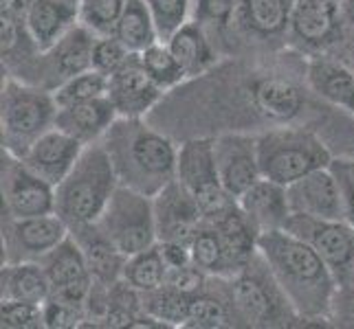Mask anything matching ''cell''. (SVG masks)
Segmentation results:
<instances>
[{"label": "cell", "mask_w": 354, "mask_h": 329, "mask_svg": "<svg viewBox=\"0 0 354 329\" xmlns=\"http://www.w3.org/2000/svg\"><path fill=\"white\" fill-rule=\"evenodd\" d=\"M258 252L301 321H333L339 283L308 241L286 228L266 230L258 237Z\"/></svg>", "instance_id": "cell-1"}, {"label": "cell", "mask_w": 354, "mask_h": 329, "mask_svg": "<svg viewBox=\"0 0 354 329\" xmlns=\"http://www.w3.org/2000/svg\"><path fill=\"white\" fill-rule=\"evenodd\" d=\"M102 143L113 161L119 185L154 198L176 180L178 145L143 119L119 117Z\"/></svg>", "instance_id": "cell-2"}, {"label": "cell", "mask_w": 354, "mask_h": 329, "mask_svg": "<svg viewBox=\"0 0 354 329\" xmlns=\"http://www.w3.org/2000/svg\"><path fill=\"white\" fill-rule=\"evenodd\" d=\"M117 187L119 178L104 143H91L68 176L55 187V213L68 228L95 224Z\"/></svg>", "instance_id": "cell-3"}, {"label": "cell", "mask_w": 354, "mask_h": 329, "mask_svg": "<svg viewBox=\"0 0 354 329\" xmlns=\"http://www.w3.org/2000/svg\"><path fill=\"white\" fill-rule=\"evenodd\" d=\"M258 158L262 178L288 187L315 169L330 167L335 156L310 126H273L258 132Z\"/></svg>", "instance_id": "cell-4"}, {"label": "cell", "mask_w": 354, "mask_h": 329, "mask_svg": "<svg viewBox=\"0 0 354 329\" xmlns=\"http://www.w3.org/2000/svg\"><path fill=\"white\" fill-rule=\"evenodd\" d=\"M57 103L53 90L9 75L0 97L3 152L22 158L44 132L55 128Z\"/></svg>", "instance_id": "cell-5"}, {"label": "cell", "mask_w": 354, "mask_h": 329, "mask_svg": "<svg viewBox=\"0 0 354 329\" xmlns=\"http://www.w3.org/2000/svg\"><path fill=\"white\" fill-rule=\"evenodd\" d=\"M218 281L231 303L236 321H242L244 325L279 327L290 325L292 321H301L284 297V292L279 290L260 252L242 272L227 279L218 277Z\"/></svg>", "instance_id": "cell-6"}, {"label": "cell", "mask_w": 354, "mask_h": 329, "mask_svg": "<svg viewBox=\"0 0 354 329\" xmlns=\"http://www.w3.org/2000/svg\"><path fill=\"white\" fill-rule=\"evenodd\" d=\"M95 224L126 257H132L158 241L154 198L126 185L115 189Z\"/></svg>", "instance_id": "cell-7"}, {"label": "cell", "mask_w": 354, "mask_h": 329, "mask_svg": "<svg viewBox=\"0 0 354 329\" xmlns=\"http://www.w3.org/2000/svg\"><path fill=\"white\" fill-rule=\"evenodd\" d=\"M176 180L198 202L205 219L216 217L236 202L218 176L214 137H192L178 145Z\"/></svg>", "instance_id": "cell-8"}, {"label": "cell", "mask_w": 354, "mask_h": 329, "mask_svg": "<svg viewBox=\"0 0 354 329\" xmlns=\"http://www.w3.org/2000/svg\"><path fill=\"white\" fill-rule=\"evenodd\" d=\"M288 233L301 237L319 252L333 270L339 290L354 281V228L346 219H319L292 213L284 226Z\"/></svg>", "instance_id": "cell-9"}, {"label": "cell", "mask_w": 354, "mask_h": 329, "mask_svg": "<svg viewBox=\"0 0 354 329\" xmlns=\"http://www.w3.org/2000/svg\"><path fill=\"white\" fill-rule=\"evenodd\" d=\"M68 235L71 228L57 213L35 217L7 215L3 222L5 261H40Z\"/></svg>", "instance_id": "cell-10"}, {"label": "cell", "mask_w": 354, "mask_h": 329, "mask_svg": "<svg viewBox=\"0 0 354 329\" xmlns=\"http://www.w3.org/2000/svg\"><path fill=\"white\" fill-rule=\"evenodd\" d=\"M216 167L231 198H240L262 178L258 158V134L247 130H225L214 137Z\"/></svg>", "instance_id": "cell-11"}, {"label": "cell", "mask_w": 354, "mask_h": 329, "mask_svg": "<svg viewBox=\"0 0 354 329\" xmlns=\"http://www.w3.org/2000/svg\"><path fill=\"white\" fill-rule=\"evenodd\" d=\"M3 202L9 217H35L55 213V187L3 152Z\"/></svg>", "instance_id": "cell-12"}, {"label": "cell", "mask_w": 354, "mask_h": 329, "mask_svg": "<svg viewBox=\"0 0 354 329\" xmlns=\"http://www.w3.org/2000/svg\"><path fill=\"white\" fill-rule=\"evenodd\" d=\"M40 266L51 283V297L75 303V306H86L95 279L75 237L68 235L62 243H57L40 259Z\"/></svg>", "instance_id": "cell-13"}, {"label": "cell", "mask_w": 354, "mask_h": 329, "mask_svg": "<svg viewBox=\"0 0 354 329\" xmlns=\"http://www.w3.org/2000/svg\"><path fill=\"white\" fill-rule=\"evenodd\" d=\"M251 103L255 117L271 126L297 123L306 108V90L288 75L266 72L251 79Z\"/></svg>", "instance_id": "cell-14"}, {"label": "cell", "mask_w": 354, "mask_h": 329, "mask_svg": "<svg viewBox=\"0 0 354 329\" xmlns=\"http://www.w3.org/2000/svg\"><path fill=\"white\" fill-rule=\"evenodd\" d=\"M288 31L292 40L317 51H330L346 35L341 0H299L292 7Z\"/></svg>", "instance_id": "cell-15"}, {"label": "cell", "mask_w": 354, "mask_h": 329, "mask_svg": "<svg viewBox=\"0 0 354 329\" xmlns=\"http://www.w3.org/2000/svg\"><path fill=\"white\" fill-rule=\"evenodd\" d=\"M306 88L317 99L354 117V70L344 57L330 51L308 55L304 66Z\"/></svg>", "instance_id": "cell-16"}, {"label": "cell", "mask_w": 354, "mask_h": 329, "mask_svg": "<svg viewBox=\"0 0 354 329\" xmlns=\"http://www.w3.org/2000/svg\"><path fill=\"white\" fill-rule=\"evenodd\" d=\"M290 211L319 219H346L344 189L333 165L315 169L286 187Z\"/></svg>", "instance_id": "cell-17"}, {"label": "cell", "mask_w": 354, "mask_h": 329, "mask_svg": "<svg viewBox=\"0 0 354 329\" xmlns=\"http://www.w3.org/2000/svg\"><path fill=\"white\" fill-rule=\"evenodd\" d=\"M163 94L165 90L141 66L137 53H132L128 62L108 77V99L113 101L119 117H148L154 106L163 99Z\"/></svg>", "instance_id": "cell-18"}, {"label": "cell", "mask_w": 354, "mask_h": 329, "mask_svg": "<svg viewBox=\"0 0 354 329\" xmlns=\"http://www.w3.org/2000/svg\"><path fill=\"white\" fill-rule=\"evenodd\" d=\"M154 213L158 241H178L189 246L194 233L205 222L198 202L178 180L169 182L154 196Z\"/></svg>", "instance_id": "cell-19"}, {"label": "cell", "mask_w": 354, "mask_h": 329, "mask_svg": "<svg viewBox=\"0 0 354 329\" xmlns=\"http://www.w3.org/2000/svg\"><path fill=\"white\" fill-rule=\"evenodd\" d=\"M84 148H86V145L80 143L77 139H73L64 130L51 128L24 152L22 163L27 165L33 174H38L42 180L57 187L59 182L68 176L71 169L75 167Z\"/></svg>", "instance_id": "cell-20"}, {"label": "cell", "mask_w": 354, "mask_h": 329, "mask_svg": "<svg viewBox=\"0 0 354 329\" xmlns=\"http://www.w3.org/2000/svg\"><path fill=\"white\" fill-rule=\"evenodd\" d=\"M95 40L97 35L77 22L48 51L40 53V64H44V72L53 79V90L64 79L93 68Z\"/></svg>", "instance_id": "cell-21"}, {"label": "cell", "mask_w": 354, "mask_h": 329, "mask_svg": "<svg viewBox=\"0 0 354 329\" xmlns=\"http://www.w3.org/2000/svg\"><path fill=\"white\" fill-rule=\"evenodd\" d=\"M238 206L258 233L284 228L288 217L292 215L286 187L268 178H260L244 191L238 198Z\"/></svg>", "instance_id": "cell-22"}, {"label": "cell", "mask_w": 354, "mask_h": 329, "mask_svg": "<svg viewBox=\"0 0 354 329\" xmlns=\"http://www.w3.org/2000/svg\"><path fill=\"white\" fill-rule=\"evenodd\" d=\"M80 22V0H33L24 27L40 53Z\"/></svg>", "instance_id": "cell-23"}, {"label": "cell", "mask_w": 354, "mask_h": 329, "mask_svg": "<svg viewBox=\"0 0 354 329\" xmlns=\"http://www.w3.org/2000/svg\"><path fill=\"white\" fill-rule=\"evenodd\" d=\"M119 119L113 101L106 97L97 99L57 108L55 128L64 130L73 139H77L84 145H91L104 139V134L111 130V126Z\"/></svg>", "instance_id": "cell-24"}, {"label": "cell", "mask_w": 354, "mask_h": 329, "mask_svg": "<svg viewBox=\"0 0 354 329\" xmlns=\"http://www.w3.org/2000/svg\"><path fill=\"white\" fill-rule=\"evenodd\" d=\"M71 235L77 239L95 283L115 286L117 281L124 279V268L128 257L102 233L100 226L97 224L73 226Z\"/></svg>", "instance_id": "cell-25"}, {"label": "cell", "mask_w": 354, "mask_h": 329, "mask_svg": "<svg viewBox=\"0 0 354 329\" xmlns=\"http://www.w3.org/2000/svg\"><path fill=\"white\" fill-rule=\"evenodd\" d=\"M187 79H198L216 66V51L198 20H187L165 40Z\"/></svg>", "instance_id": "cell-26"}, {"label": "cell", "mask_w": 354, "mask_h": 329, "mask_svg": "<svg viewBox=\"0 0 354 329\" xmlns=\"http://www.w3.org/2000/svg\"><path fill=\"white\" fill-rule=\"evenodd\" d=\"M48 297H51V283L40 261H3L0 299L44 306Z\"/></svg>", "instance_id": "cell-27"}, {"label": "cell", "mask_w": 354, "mask_h": 329, "mask_svg": "<svg viewBox=\"0 0 354 329\" xmlns=\"http://www.w3.org/2000/svg\"><path fill=\"white\" fill-rule=\"evenodd\" d=\"M290 9L284 0H240L231 22L249 35L275 38L288 29Z\"/></svg>", "instance_id": "cell-28"}, {"label": "cell", "mask_w": 354, "mask_h": 329, "mask_svg": "<svg viewBox=\"0 0 354 329\" xmlns=\"http://www.w3.org/2000/svg\"><path fill=\"white\" fill-rule=\"evenodd\" d=\"M189 255H192L194 266H198L201 270L212 279L214 277L227 279V277L238 275L221 233H218L209 219H205L201 228L194 233L189 241Z\"/></svg>", "instance_id": "cell-29"}, {"label": "cell", "mask_w": 354, "mask_h": 329, "mask_svg": "<svg viewBox=\"0 0 354 329\" xmlns=\"http://www.w3.org/2000/svg\"><path fill=\"white\" fill-rule=\"evenodd\" d=\"M115 38L130 53H143L145 48L161 40L148 0H126L124 14L115 29Z\"/></svg>", "instance_id": "cell-30"}, {"label": "cell", "mask_w": 354, "mask_h": 329, "mask_svg": "<svg viewBox=\"0 0 354 329\" xmlns=\"http://www.w3.org/2000/svg\"><path fill=\"white\" fill-rule=\"evenodd\" d=\"M231 325H238V321H236L234 310H231L229 299L225 297L223 286L218 288V292L207 290V286H205L203 290L189 295L185 327L221 329V327H231Z\"/></svg>", "instance_id": "cell-31"}, {"label": "cell", "mask_w": 354, "mask_h": 329, "mask_svg": "<svg viewBox=\"0 0 354 329\" xmlns=\"http://www.w3.org/2000/svg\"><path fill=\"white\" fill-rule=\"evenodd\" d=\"M167 270V261L156 241L154 246L128 257L124 268V281L137 292H141V295H148V292H154L165 286Z\"/></svg>", "instance_id": "cell-32"}, {"label": "cell", "mask_w": 354, "mask_h": 329, "mask_svg": "<svg viewBox=\"0 0 354 329\" xmlns=\"http://www.w3.org/2000/svg\"><path fill=\"white\" fill-rule=\"evenodd\" d=\"M187 306L189 295L183 290H176L172 286H163L154 292L143 295V310L154 321H158L163 327H185L187 321Z\"/></svg>", "instance_id": "cell-33"}, {"label": "cell", "mask_w": 354, "mask_h": 329, "mask_svg": "<svg viewBox=\"0 0 354 329\" xmlns=\"http://www.w3.org/2000/svg\"><path fill=\"white\" fill-rule=\"evenodd\" d=\"M139 62L165 92H172L187 81L185 70L180 68L174 53L169 51L167 42L163 40H158L156 44L145 48L143 53H139Z\"/></svg>", "instance_id": "cell-34"}, {"label": "cell", "mask_w": 354, "mask_h": 329, "mask_svg": "<svg viewBox=\"0 0 354 329\" xmlns=\"http://www.w3.org/2000/svg\"><path fill=\"white\" fill-rule=\"evenodd\" d=\"M106 94H108V77L95 68H88V70L77 72V75L64 79L53 90L57 108L84 103V101H91V99L106 97Z\"/></svg>", "instance_id": "cell-35"}, {"label": "cell", "mask_w": 354, "mask_h": 329, "mask_svg": "<svg viewBox=\"0 0 354 329\" xmlns=\"http://www.w3.org/2000/svg\"><path fill=\"white\" fill-rule=\"evenodd\" d=\"M126 0H80V22L97 38L115 35Z\"/></svg>", "instance_id": "cell-36"}, {"label": "cell", "mask_w": 354, "mask_h": 329, "mask_svg": "<svg viewBox=\"0 0 354 329\" xmlns=\"http://www.w3.org/2000/svg\"><path fill=\"white\" fill-rule=\"evenodd\" d=\"M150 11L154 16L156 29L161 40L165 42L174 31H178L189 18L192 0H148Z\"/></svg>", "instance_id": "cell-37"}, {"label": "cell", "mask_w": 354, "mask_h": 329, "mask_svg": "<svg viewBox=\"0 0 354 329\" xmlns=\"http://www.w3.org/2000/svg\"><path fill=\"white\" fill-rule=\"evenodd\" d=\"M0 325L3 329H38L44 327L42 306L27 301H3L0 308Z\"/></svg>", "instance_id": "cell-38"}, {"label": "cell", "mask_w": 354, "mask_h": 329, "mask_svg": "<svg viewBox=\"0 0 354 329\" xmlns=\"http://www.w3.org/2000/svg\"><path fill=\"white\" fill-rule=\"evenodd\" d=\"M130 51L121 44L115 35H104V38L95 40L93 48V68L100 70L102 75L111 77L130 59Z\"/></svg>", "instance_id": "cell-39"}, {"label": "cell", "mask_w": 354, "mask_h": 329, "mask_svg": "<svg viewBox=\"0 0 354 329\" xmlns=\"http://www.w3.org/2000/svg\"><path fill=\"white\" fill-rule=\"evenodd\" d=\"M42 316H44V327L48 329H71L86 325V308L75 306L62 299L48 297L42 306Z\"/></svg>", "instance_id": "cell-40"}, {"label": "cell", "mask_w": 354, "mask_h": 329, "mask_svg": "<svg viewBox=\"0 0 354 329\" xmlns=\"http://www.w3.org/2000/svg\"><path fill=\"white\" fill-rule=\"evenodd\" d=\"M240 0H196V20L201 24H229Z\"/></svg>", "instance_id": "cell-41"}, {"label": "cell", "mask_w": 354, "mask_h": 329, "mask_svg": "<svg viewBox=\"0 0 354 329\" xmlns=\"http://www.w3.org/2000/svg\"><path fill=\"white\" fill-rule=\"evenodd\" d=\"M333 169L344 189L346 200V222L354 228V158H335Z\"/></svg>", "instance_id": "cell-42"}, {"label": "cell", "mask_w": 354, "mask_h": 329, "mask_svg": "<svg viewBox=\"0 0 354 329\" xmlns=\"http://www.w3.org/2000/svg\"><path fill=\"white\" fill-rule=\"evenodd\" d=\"M337 319L339 321H354V292L352 290H339L333 321H337Z\"/></svg>", "instance_id": "cell-43"}, {"label": "cell", "mask_w": 354, "mask_h": 329, "mask_svg": "<svg viewBox=\"0 0 354 329\" xmlns=\"http://www.w3.org/2000/svg\"><path fill=\"white\" fill-rule=\"evenodd\" d=\"M337 46H339V53H337V55L344 57L346 62L350 64V68L354 70V31L346 29V35L339 40Z\"/></svg>", "instance_id": "cell-44"}, {"label": "cell", "mask_w": 354, "mask_h": 329, "mask_svg": "<svg viewBox=\"0 0 354 329\" xmlns=\"http://www.w3.org/2000/svg\"><path fill=\"white\" fill-rule=\"evenodd\" d=\"M341 20L346 29L354 31V0H341Z\"/></svg>", "instance_id": "cell-45"}]
</instances>
